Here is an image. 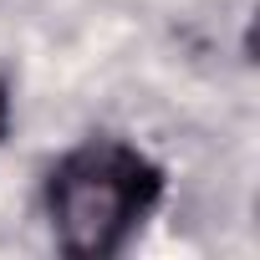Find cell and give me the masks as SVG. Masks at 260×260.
<instances>
[{
    "label": "cell",
    "instance_id": "cell-1",
    "mask_svg": "<svg viewBox=\"0 0 260 260\" xmlns=\"http://www.w3.org/2000/svg\"><path fill=\"white\" fill-rule=\"evenodd\" d=\"M158 194H164V169L148 153L117 138H92L51 169L46 214L67 255L107 260L138 235Z\"/></svg>",
    "mask_w": 260,
    "mask_h": 260
},
{
    "label": "cell",
    "instance_id": "cell-2",
    "mask_svg": "<svg viewBox=\"0 0 260 260\" xmlns=\"http://www.w3.org/2000/svg\"><path fill=\"white\" fill-rule=\"evenodd\" d=\"M6 127H11V97H6V87H0V138H6Z\"/></svg>",
    "mask_w": 260,
    "mask_h": 260
}]
</instances>
